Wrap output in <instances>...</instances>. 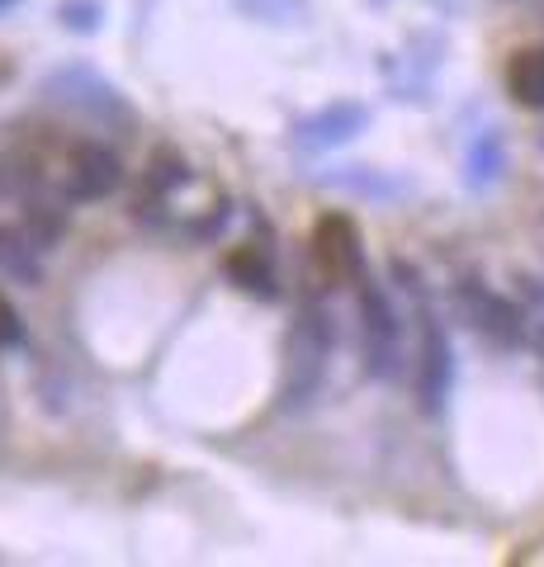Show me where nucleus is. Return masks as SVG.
<instances>
[{"mask_svg":"<svg viewBox=\"0 0 544 567\" xmlns=\"http://www.w3.org/2000/svg\"><path fill=\"white\" fill-rule=\"evenodd\" d=\"M331 346H337L331 312L318 293H308L304 303H298L289 336H285V383H279V406H285V412H304V406H312V398L322 393Z\"/></svg>","mask_w":544,"mask_h":567,"instance_id":"obj_1","label":"nucleus"},{"mask_svg":"<svg viewBox=\"0 0 544 567\" xmlns=\"http://www.w3.org/2000/svg\"><path fill=\"white\" fill-rule=\"evenodd\" d=\"M393 275L398 284L417 298V312H421V350H417V393H421V406L427 412H441L450 388H454V350H450V336L445 327L435 322V312L421 293V275L412 270L408 260H393Z\"/></svg>","mask_w":544,"mask_h":567,"instance_id":"obj_2","label":"nucleus"},{"mask_svg":"<svg viewBox=\"0 0 544 567\" xmlns=\"http://www.w3.org/2000/svg\"><path fill=\"white\" fill-rule=\"evenodd\" d=\"M360 350L370 379H398L402 369V322L389 303V293L374 279H360Z\"/></svg>","mask_w":544,"mask_h":567,"instance_id":"obj_3","label":"nucleus"},{"mask_svg":"<svg viewBox=\"0 0 544 567\" xmlns=\"http://www.w3.org/2000/svg\"><path fill=\"white\" fill-rule=\"evenodd\" d=\"M454 308H460L464 322L497 350H516V346L531 341V331H525V308H516L506 293H493L483 279L454 284Z\"/></svg>","mask_w":544,"mask_h":567,"instance_id":"obj_4","label":"nucleus"},{"mask_svg":"<svg viewBox=\"0 0 544 567\" xmlns=\"http://www.w3.org/2000/svg\"><path fill=\"white\" fill-rule=\"evenodd\" d=\"M312 256H318L322 275L331 284H360L365 279V241L360 227L346 218V213H327L312 227Z\"/></svg>","mask_w":544,"mask_h":567,"instance_id":"obj_5","label":"nucleus"},{"mask_svg":"<svg viewBox=\"0 0 544 567\" xmlns=\"http://www.w3.org/2000/svg\"><path fill=\"white\" fill-rule=\"evenodd\" d=\"M124 185V162L104 147V142H81L66 162V181L62 194L72 204H95V199H110V194Z\"/></svg>","mask_w":544,"mask_h":567,"instance_id":"obj_6","label":"nucleus"},{"mask_svg":"<svg viewBox=\"0 0 544 567\" xmlns=\"http://www.w3.org/2000/svg\"><path fill=\"white\" fill-rule=\"evenodd\" d=\"M48 95H52V100H62V104H72V110L95 114V118H124V114H129V104L119 100L114 85H110V81H100L95 71H85V66H66V71H58V76L48 81Z\"/></svg>","mask_w":544,"mask_h":567,"instance_id":"obj_7","label":"nucleus"},{"mask_svg":"<svg viewBox=\"0 0 544 567\" xmlns=\"http://www.w3.org/2000/svg\"><path fill=\"white\" fill-rule=\"evenodd\" d=\"M365 123H370V114H365V104H327V110L318 114H308L304 123L294 128V142L298 147H308V152H327V147H341V142L356 137Z\"/></svg>","mask_w":544,"mask_h":567,"instance_id":"obj_8","label":"nucleus"},{"mask_svg":"<svg viewBox=\"0 0 544 567\" xmlns=\"http://www.w3.org/2000/svg\"><path fill=\"white\" fill-rule=\"evenodd\" d=\"M189 185V166H185V156L181 152H171V147H162L152 156V166H147V194H137V204H133V213L137 218H156V213L166 208V199L175 189H185Z\"/></svg>","mask_w":544,"mask_h":567,"instance_id":"obj_9","label":"nucleus"},{"mask_svg":"<svg viewBox=\"0 0 544 567\" xmlns=\"http://www.w3.org/2000/svg\"><path fill=\"white\" fill-rule=\"evenodd\" d=\"M0 270H6L10 279H20L24 289L43 284V246L33 241L20 223L0 227Z\"/></svg>","mask_w":544,"mask_h":567,"instance_id":"obj_10","label":"nucleus"},{"mask_svg":"<svg viewBox=\"0 0 544 567\" xmlns=\"http://www.w3.org/2000/svg\"><path fill=\"white\" fill-rule=\"evenodd\" d=\"M506 91L521 110H544V48H521L506 66Z\"/></svg>","mask_w":544,"mask_h":567,"instance_id":"obj_11","label":"nucleus"},{"mask_svg":"<svg viewBox=\"0 0 544 567\" xmlns=\"http://www.w3.org/2000/svg\"><path fill=\"white\" fill-rule=\"evenodd\" d=\"M227 279L237 284L242 293H260V298H275V265L266 246H242V251L227 260Z\"/></svg>","mask_w":544,"mask_h":567,"instance_id":"obj_12","label":"nucleus"},{"mask_svg":"<svg viewBox=\"0 0 544 567\" xmlns=\"http://www.w3.org/2000/svg\"><path fill=\"white\" fill-rule=\"evenodd\" d=\"M20 227L43 246V251H52V241L66 233V213H62L58 204H48L43 194H33V199H24V218H20Z\"/></svg>","mask_w":544,"mask_h":567,"instance_id":"obj_13","label":"nucleus"},{"mask_svg":"<svg viewBox=\"0 0 544 567\" xmlns=\"http://www.w3.org/2000/svg\"><path fill=\"white\" fill-rule=\"evenodd\" d=\"M43 189V166L33 162V156L14 152L0 162V194H14V199H33V194Z\"/></svg>","mask_w":544,"mask_h":567,"instance_id":"obj_14","label":"nucleus"},{"mask_svg":"<svg viewBox=\"0 0 544 567\" xmlns=\"http://www.w3.org/2000/svg\"><path fill=\"white\" fill-rule=\"evenodd\" d=\"M497 175H502V137L483 133L479 142H473V152H469V185L483 189V185H493Z\"/></svg>","mask_w":544,"mask_h":567,"instance_id":"obj_15","label":"nucleus"},{"mask_svg":"<svg viewBox=\"0 0 544 567\" xmlns=\"http://www.w3.org/2000/svg\"><path fill=\"white\" fill-rule=\"evenodd\" d=\"M247 14H256V20H270V24H298L304 20V0H237Z\"/></svg>","mask_w":544,"mask_h":567,"instance_id":"obj_16","label":"nucleus"},{"mask_svg":"<svg viewBox=\"0 0 544 567\" xmlns=\"http://www.w3.org/2000/svg\"><path fill=\"white\" fill-rule=\"evenodd\" d=\"M525 284V331H531V346L544 360V279H521Z\"/></svg>","mask_w":544,"mask_h":567,"instance_id":"obj_17","label":"nucleus"},{"mask_svg":"<svg viewBox=\"0 0 544 567\" xmlns=\"http://www.w3.org/2000/svg\"><path fill=\"white\" fill-rule=\"evenodd\" d=\"M58 20H62L66 29H76V33H91V29H100L104 10H100V0H62V6H58Z\"/></svg>","mask_w":544,"mask_h":567,"instance_id":"obj_18","label":"nucleus"},{"mask_svg":"<svg viewBox=\"0 0 544 567\" xmlns=\"http://www.w3.org/2000/svg\"><path fill=\"white\" fill-rule=\"evenodd\" d=\"M24 341V327H20V312L10 308V298L0 293V346H20Z\"/></svg>","mask_w":544,"mask_h":567,"instance_id":"obj_19","label":"nucleus"},{"mask_svg":"<svg viewBox=\"0 0 544 567\" xmlns=\"http://www.w3.org/2000/svg\"><path fill=\"white\" fill-rule=\"evenodd\" d=\"M337 185H350V189H360V194H379V199H389V194H398V185L379 181V175H337Z\"/></svg>","mask_w":544,"mask_h":567,"instance_id":"obj_20","label":"nucleus"},{"mask_svg":"<svg viewBox=\"0 0 544 567\" xmlns=\"http://www.w3.org/2000/svg\"><path fill=\"white\" fill-rule=\"evenodd\" d=\"M14 6H24V0H0V14H10Z\"/></svg>","mask_w":544,"mask_h":567,"instance_id":"obj_21","label":"nucleus"},{"mask_svg":"<svg viewBox=\"0 0 544 567\" xmlns=\"http://www.w3.org/2000/svg\"><path fill=\"white\" fill-rule=\"evenodd\" d=\"M435 6H445V10H450V6H454V0H435Z\"/></svg>","mask_w":544,"mask_h":567,"instance_id":"obj_22","label":"nucleus"}]
</instances>
